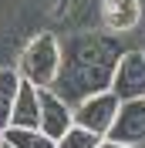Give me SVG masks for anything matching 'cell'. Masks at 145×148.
<instances>
[{"label": "cell", "mask_w": 145, "mask_h": 148, "mask_svg": "<svg viewBox=\"0 0 145 148\" xmlns=\"http://www.w3.org/2000/svg\"><path fill=\"white\" fill-rule=\"evenodd\" d=\"M115 64H118L115 40L78 37L68 51H61V71H57V81L51 88L68 104H78L81 98L108 88L111 74H115Z\"/></svg>", "instance_id": "obj_1"}, {"label": "cell", "mask_w": 145, "mask_h": 148, "mask_svg": "<svg viewBox=\"0 0 145 148\" xmlns=\"http://www.w3.org/2000/svg\"><path fill=\"white\" fill-rule=\"evenodd\" d=\"M61 40L57 34H37L30 37L24 51L17 57V74L24 81H30L34 88H51L57 81V71H61Z\"/></svg>", "instance_id": "obj_2"}, {"label": "cell", "mask_w": 145, "mask_h": 148, "mask_svg": "<svg viewBox=\"0 0 145 148\" xmlns=\"http://www.w3.org/2000/svg\"><path fill=\"white\" fill-rule=\"evenodd\" d=\"M118 104H122L118 94L111 88H105V91H95L88 98H81L78 104H71V118H74V125H81V128L95 131L98 138H105V131L111 128V121L118 114Z\"/></svg>", "instance_id": "obj_3"}, {"label": "cell", "mask_w": 145, "mask_h": 148, "mask_svg": "<svg viewBox=\"0 0 145 148\" xmlns=\"http://www.w3.org/2000/svg\"><path fill=\"white\" fill-rule=\"evenodd\" d=\"M108 141L118 145H132V148H145V101L132 98V101L118 104V114L111 121V128L105 131Z\"/></svg>", "instance_id": "obj_4"}, {"label": "cell", "mask_w": 145, "mask_h": 148, "mask_svg": "<svg viewBox=\"0 0 145 148\" xmlns=\"http://www.w3.org/2000/svg\"><path fill=\"white\" fill-rule=\"evenodd\" d=\"M108 88L118 94V101L145 98V51L118 54V64H115V74H111Z\"/></svg>", "instance_id": "obj_5"}, {"label": "cell", "mask_w": 145, "mask_h": 148, "mask_svg": "<svg viewBox=\"0 0 145 148\" xmlns=\"http://www.w3.org/2000/svg\"><path fill=\"white\" fill-rule=\"evenodd\" d=\"M37 101H41V114H37V128L44 131L47 138H61L64 131L74 125L71 118V104L64 101L61 94H54V88H37Z\"/></svg>", "instance_id": "obj_6"}, {"label": "cell", "mask_w": 145, "mask_h": 148, "mask_svg": "<svg viewBox=\"0 0 145 148\" xmlns=\"http://www.w3.org/2000/svg\"><path fill=\"white\" fill-rule=\"evenodd\" d=\"M37 114H41V101H37V88L20 77L14 104H10L7 128H37Z\"/></svg>", "instance_id": "obj_7"}, {"label": "cell", "mask_w": 145, "mask_h": 148, "mask_svg": "<svg viewBox=\"0 0 145 148\" xmlns=\"http://www.w3.org/2000/svg\"><path fill=\"white\" fill-rule=\"evenodd\" d=\"M101 20L111 34H125L142 20V0H101Z\"/></svg>", "instance_id": "obj_8"}, {"label": "cell", "mask_w": 145, "mask_h": 148, "mask_svg": "<svg viewBox=\"0 0 145 148\" xmlns=\"http://www.w3.org/2000/svg\"><path fill=\"white\" fill-rule=\"evenodd\" d=\"M3 138L14 148H57V141L47 138L41 128H3Z\"/></svg>", "instance_id": "obj_9"}, {"label": "cell", "mask_w": 145, "mask_h": 148, "mask_svg": "<svg viewBox=\"0 0 145 148\" xmlns=\"http://www.w3.org/2000/svg\"><path fill=\"white\" fill-rule=\"evenodd\" d=\"M17 84H20L17 67H0V128H7V118H10V104H14Z\"/></svg>", "instance_id": "obj_10"}, {"label": "cell", "mask_w": 145, "mask_h": 148, "mask_svg": "<svg viewBox=\"0 0 145 148\" xmlns=\"http://www.w3.org/2000/svg\"><path fill=\"white\" fill-rule=\"evenodd\" d=\"M98 135L88 128H81V125H71V128L64 131L61 138H57V148H98Z\"/></svg>", "instance_id": "obj_11"}, {"label": "cell", "mask_w": 145, "mask_h": 148, "mask_svg": "<svg viewBox=\"0 0 145 148\" xmlns=\"http://www.w3.org/2000/svg\"><path fill=\"white\" fill-rule=\"evenodd\" d=\"M98 148H132V145H118V141H108V138H101Z\"/></svg>", "instance_id": "obj_12"}, {"label": "cell", "mask_w": 145, "mask_h": 148, "mask_svg": "<svg viewBox=\"0 0 145 148\" xmlns=\"http://www.w3.org/2000/svg\"><path fill=\"white\" fill-rule=\"evenodd\" d=\"M0 148H14V145H10V141L3 138V135H0Z\"/></svg>", "instance_id": "obj_13"}, {"label": "cell", "mask_w": 145, "mask_h": 148, "mask_svg": "<svg viewBox=\"0 0 145 148\" xmlns=\"http://www.w3.org/2000/svg\"><path fill=\"white\" fill-rule=\"evenodd\" d=\"M0 135H3V128H0Z\"/></svg>", "instance_id": "obj_14"}, {"label": "cell", "mask_w": 145, "mask_h": 148, "mask_svg": "<svg viewBox=\"0 0 145 148\" xmlns=\"http://www.w3.org/2000/svg\"><path fill=\"white\" fill-rule=\"evenodd\" d=\"M142 101H145V98H142Z\"/></svg>", "instance_id": "obj_15"}]
</instances>
